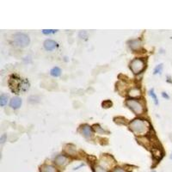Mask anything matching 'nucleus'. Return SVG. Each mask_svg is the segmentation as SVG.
<instances>
[{
	"label": "nucleus",
	"mask_w": 172,
	"mask_h": 172,
	"mask_svg": "<svg viewBox=\"0 0 172 172\" xmlns=\"http://www.w3.org/2000/svg\"><path fill=\"white\" fill-rule=\"evenodd\" d=\"M9 85L10 90L13 92L19 94L21 92H24L29 90V83L27 79H23L17 75H12L9 80Z\"/></svg>",
	"instance_id": "1"
},
{
	"label": "nucleus",
	"mask_w": 172,
	"mask_h": 172,
	"mask_svg": "<svg viewBox=\"0 0 172 172\" xmlns=\"http://www.w3.org/2000/svg\"><path fill=\"white\" fill-rule=\"evenodd\" d=\"M129 128L137 135H143L146 133L149 129V124L146 121L141 119H135L133 120L130 125Z\"/></svg>",
	"instance_id": "2"
},
{
	"label": "nucleus",
	"mask_w": 172,
	"mask_h": 172,
	"mask_svg": "<svg viewBox=\"0 0 172 172\" xmlns=\"http://www.w3.org/2000/svg\"><path fill=\"white\" fill-rule=\"evenodd\" d=\"M13 41L16 44V46L20 48H26L29 46L30 40L29 35L23 33H17L13 35Z\"/></svg>",
	"instance_id": "3"
},
{
	"label": "nucleus",
	"mask_w": 172,
	"mask_h": 172,
	"mask_svg": "<svg viewBox=\"0 0 172 172\" xmlns=\"http://www.w3.org/2000/svg\"><path fill=\"white\" fill-rule=\"evenodd\" d=\"M126 104L129 108H131L136 115H141L144 112V108L142 106V104L138 101L134 100V99L127 100Z\"/></svg>",
	"instance_id": "4"
},
{
	"label": "nucleus",
	"mask_w": 172,
	"mask_h": 172,
	"mask_svg": "<svg viewBox=\"0 0 172 172\" xmlns=\"http://www.w3.org/2000/svg\"><path fill=\"white\" fill-rule=\"evenodd\" d=\"M145 62L141 59H134L130 64V68L134 74L140 73L145 69Z\"/></svg>",
	"instance_id": "5"
},
{
	"label": "nucleus",
	"mask_w": 172,
	"mask_h": 172,
	"mask_svg": "<svg viewBox=\"0 0 172 172\" xmlns=\"http://www.w3.org/2000/svg\"><path fill=\"white\" fill-rule=\"evenodd\" d=\"M44 48L47 51H53L58 48V43L53 40H47L44 42Z\"/></svg>",
	"instance_id": "6"
},
{
	"label": "nucleus",
	"mask_w": 172,
	"mask_h": 172,
	"mask_svg": "<svg viewBox=\"0 0 172 172\" xmlns=\"http://www.w3.org/2000/svg\"><path fill=\"white\" fill-rule=\"evenodd\" d=\"M22 99L20 98V97H14L13 98L10 100V107L12 108H14V109H18L21 105H22Z\"/></svg>",
	"instance_id": "7"
},
{
	"label": "nucleus",
	"mask_w": 172,
	"mask_h": 172,
	"mask_svg": "<svg viewBox=\"0 0 172 172\" xmlns=\"http://www.w3.org/2000/svg\"><path fill=\"white\" fill-rule=\"evenodd\" d=\"M82 133L85 138H90L93 135L92 128L89 125H83L82 127Z\"/></svg>",
	"instance_id": "8"
},
{
	"label": "nucleus",
	"mask_w": 172,
	"mask_h": 172,
	"mask_svg": "<svg viewBox=\"0 0 172 172\" xmlns=\"http://www.w3.org/2000/svg\"><path fill=\"white\" fill-rule=\"evenodd\" d=\"M55 162L59 166H63L67 163V158H66L65 156L63 155H59L55 159Z\"/></svg>",
	"instance_id": "9"
},
{
	"label": "nucleus",
	"mask_w": 172,
	"mask_h": 172,
	"mask_svg": "<svg viewBox=\"0 0 172 172\" xmlns=\"http://www.w3.org/2000/svg\"><path fill=\"white\" fill-rule=\"evenodd\" d=\"M128 95H129L131 97H133V98L139 97L141 96V91H140L139 89H137V88H133V89H131V90H129Z\"/></svg>",
	"instance_id": "10"
},
{
	"label": "nucleus",
	"mask_w": 172,
	"mask_h": 172,
	"mask_svg": "<svg viewBox=\"0 0 172 172\" xmlns=\"http://www.w3.org/2000/svg\"><path fill=\"white\" fill-rule=\"evenodd\" d=\"M142 46V43L139 40H134V41H132L130 42V48L132 50H138L141 48Z\"/></svg>",
	"instance_id": "11"
},
{
	"label": "nucleus",
	"mask_w": 172,
	"mask_h": 172,
	"mask_svg": "<svg viewBox=\"0 0 172 172\" xmlns=\"http://www.w3.org/2000/svg\"><path fill=\"white\" fill-rule=\"evenodd\" d=\"M8 95H6V94H4V93L1 94V96H0V105H1V107L5 106V105L7 104V102H8Z\"/></svg>",
	"instance_id": "12"
},
{
	"label": "nucleus",
	"mask_w": 172,
	"mask_h": 172,
	"mask_svg": "<svg viewBox=\"0 0 172 172\" xmlns=\"http://www.w3.org/2000/svg\"><path fill=\"white\" fill-rule=\"evenodd\" d=\"M50 74H51L53 77L57 78V77H59V76L61 75V70H60V68L55 66V67H53V68L50 71Z\"/></svg>",
	"instance_id": "13"
},
{
	"label": "nucleus",
	"mask_w": 172,
	"mask_h": 172,
	"mask_svg": "<svg viewBox=\"0 0 172 172\" xmlns=\"http://www.w3.org/2000/svg\"><path fill=\"white\" fill-rule=\"evenodd\" d=\"M149 95L151 96L152 98L153 99V101H154L156 105H158V100H157V95L155 94L154 89H152V90H149Z\"/></svg>",
	"instance_id": "14"
},
{
	"label": "nucleus",
	"mask_w": 172,
	"mask_h": 172,
	"mask_svg": "<svg viewBox=\"0 0 172 172\" xmlns=\"http://www.w3.org/2000/svg\"><path fill=\"white\" fill-rule=\"evenodd\" d=\"M43 172H57L56 169L52 166V165H47L44 167V170H43Z\"/></svg>",
	"instance_id": "15"
},
{
	"label": "nucleus",
	"mask_w": 172,
	"mask_h": 172,
	"mask_svg": "<svg viewBox=\"0 0 172 172\" xmlns=\"http://www.w3.org/2000/svg\"><path fill=\"white\" fill-rule=\"evenodd\" d=\"M163 72V64H159L154 69V74H161Z\"/></svg>",
	"instance_id": "16"
},
{
	"label": "nucleus",
	"mask_w": 172,
	"mask_h": 172,
	"mask_svg": "<svg viewBox=\"0 0 172 172\" xmlns=\"http://www.w3.org/2000/svg\"><path fill=\"white\" fill-rule=\"evenodd\" d=\"M102 105L103 108H110V107L112 106V102L109 101V100H107V101H104V102L102 103Z\"/></svg>",
	"instance_id": "17"
},
{
	"label": "nucleus",
	"mask_w": 172,
	"mask_h": 172,
	"mask_svg": "<svg viewBox=\"0 0 172 172\" xmlns=\"http://www.w3.org/2000/svg\"><path fill=\"white\" fill-rule=\"evenodd\" d=\"M58 30H54V29H43L42 33L44 34H54L57 32Z\"/></svg>",
	"instance_id": "18"
},
{
	"label": "nucleus",
	"mask_w": 172,
	"mask_h": 172,
	"mask_svg": "<svg viewBox=\"0 0 172 172\" xmlns=\"http://www.w3.org/2000/svg\"><path fill=\"white\" fill-rule=\"evenodd\" d=\"M95 172H107L106 169H104L103 167H102V166H96L95 167Z\"/></svg>",
	"instance_id": "19"
},
{
	"label": "nucleus",
	"mask_w": 172,
	"mask_h": 172,
	"mask_svg": "<svg viewBox=\"0 0 172 172\" xmlns=\"http://www.w3.org/2000/svg\"><path fill=\"white\" fill-rule=\"evenodd\" d=\"M94 127H95V130H96L97 132H105V131H104V130H102V129L99 127L98 125H95Z\"/></svg>",
	"instance_id": "20"
},
{
	"label": "nucleus",
	"mask_w": 172,
	"mask_h": 172,
	"mask_svg": "<svg viewBox=\"0 0 172 172\" xmlns=\"http://www.w3.org/2000/svg\"><path fill=\"white\" fill-rule=\"evenodd\" d=\"M5 139H6V135H5V134H3V135H2V137H1V139H0L1 144H4V143Z\"/></svg>",
	"instance_id": "21"
},
{
	"label": "nucleus",
	"mask_w": 172,
	"mask_h": 172,
	"mask_svg": "<svg viewBox=\"0 0 172 172\" xmlns=\"http://www.w3.org/2000/svg\"><path fill=\"white\" fill-rule=\"evenodd\" d=\"M113 172H125V171L123 169H121V168H116Z\"/></svg>",
	"instance_id": "22"
},
{
	"label": "nucleus",
	"mask_w": 172,
	"mask_h": 172,
	"mask_svg": "<svg viewBox=\"0 0 172 172\" xmlns=\"http://www.w3.org/2000/svg\"><path fill=\"white\" fill-rule=\"evenodd\" d=\"M162 97H163L164 98H166V99L170 98V97L167 95V93H166V92H162Z\"/></svg>",
	"instance_id": "23"
},
{
	"label": "nucleus",
	"mask_w": 172,
	"mask_h": 172,
	"mask_svg": "<svg viewBox=\"0 0 172 172\" xmlns=\"http://www.w3.org/2000/svg\"><path fill=\"white\" fill-rule=\"evenodd\" d=\"M171 159H172V154H171Z\"/></svg>",
	"instance_id": "24"
}]
</instances>
